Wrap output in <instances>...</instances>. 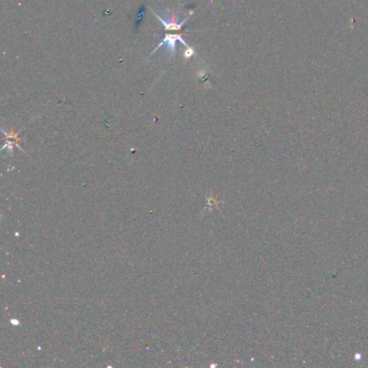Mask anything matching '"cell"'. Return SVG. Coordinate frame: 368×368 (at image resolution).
<instances>
[{"instance_id": "1", "label": "cell", "mask_w": 368, "mask_h": 368, "mask_svg": "<svg viewBox=\"0 0 368 368\" xmlns=\"http://www.w3.org/2000/svg\"><path fill=\"white\" fill-rule=\"evenodd\" d=\"M177 42H182L184 45H185L186 48L189 47V45L187 44V42L185 40H184L183 37L181 35H167V36H164L163 40L153 51V53L150 54V56L153 55V54H155L156 51H158L160 48L164 47V48H166V50L170 53L171 57H174L175 56V53H176V43Z\"/></svg>"}, {"instance_id": "2", "label": "cell", "mask_w": 368, "mask_h": 368, "mask_svg": "<svg viewBox=\"0 0 368 368\" xmlns=\"http://www.w3.org/2000/svg\"><path fill=\"white\" fill-rule=\"evenodd\" d=\"M151 11H153L155 16L161 22L164 29H167V30H180V29H182L184 24H185L187 22V19H188V17H187V18L184 19V21L177 22L175 15L172 14V13L169 14V16H167V17H161V16L158 15L154 10H151Z\"/></svg>"}, {"instance_id": "3", "label": "cell", "mask_w": 368, "mask_h": 368, "mask_svg": "<svg viewBox=\"0 0 368 368\" xmlns=\"http://www.w3.org/2000/svg\"><path fill=\"white\" fill-rule=\"evenodd\" d=\"M193 55H194V50L191 47H187L186 51L184 52V57H185L186 60H188V58L192 57Z\"/></svg>"}]
</instances>
